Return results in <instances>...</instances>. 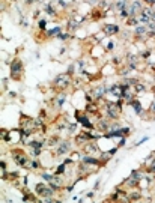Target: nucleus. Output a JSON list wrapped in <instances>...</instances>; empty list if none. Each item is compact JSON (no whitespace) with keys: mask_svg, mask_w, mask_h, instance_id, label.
Instances as JSON below:
<instances>
[{"mask_svg":"<svg viewBox=\"0 0 155 203\" xmlns=\"http://www.w3.org/2000/svg\"><path fill=\"white\" fill-rule=\"evenodd\" d=\"M125 23H127L128 27H136V26H139V24H140L139 15H137V17H130V18H127V20H125Z\"/></svg>","mask_w":155,"mask_h":203,"instance_id":"obj_14","label":"nucleus"},{"mask_svg":"<svg viewBox=\"0 0 155 203\" xmlns=\"http://www.w3.org/2000/svg\"><path fill=\"white\" fill-rule=\"evenodd\" d=\"M72 81H74V78H72L71 74H59V75L54 77L53 80V87L57 90V92H66L71 86H72Z\"/></svg>","mask_w":155,"mask_h":203,"instance_id":"obj_1","label":"nucleus"},{"mask_svg":"<svg viewBox=\"0 0 155 203\" xmlns=\"http://www.w3.org/2000/svg\"><path fill=\"white\" fill-rule=\"evenodd\" d=\"M113 50H115V42L110 41L108 44H107V51H113Z\"/></svg>","mask_w":155,"mask_h":203,"instance_id":"obj_22","label":"nucleus"},{"mask_svg":"<svg viewBox=\"0 0 155 203\" xmlns=\"http://www.w3.org/2000/svg\"><path fill=\"white\" fill-rule=\"evenodd\" d=\"M65 101H66V92H59L54 97V105L57 109H62V105H63Z\"/></svg>","mask_w":155,"mask_h":203,"instance_id":"obj_11","label":"nucleus"},{"mask_svg":"<svg viewBox=\"0 0 155 203\" xmlns=\"http://www.w3.org/2000/svg\"><path fill=\"white\" fill-rule=\"evenodd\" d=\"M9 77L15 81H21L23 74H24V66H23V60L20 57H14L9 63Z\"/></svg>","mask_w":155,"mask_h":203,"instance_id":"obj_2","label":"nucleus"},{"mask_svg":"<svg viewBox=\"0 0 155 203\" xmlns=\"http://www.w3.org/2000/svg\"><path fill=\"white\" fill-rule=\"evenodd\" d=\"M65 172H66V164L65 163H62V164H59L56 168H54V175H65Z\"/></svg>","mask_w":155,"mask_h":203,"instance_id":"obj_15","label":"nucleus"},{"mask_svg":"<svg viewBox=\"0 0 155 203\" xmlns=\"http://www.w3.org/2000/svg\"><path fill=\"white\" fill-rule=\"evenodd\" d=\"M71 38H72V33H69V32H66V33H60V35L57 36L59 41H68V39H71Z\"/></svg>","mask_w":155,"mask_h":203,"instance_id":"obj_18","label":"nucleus"},{"mask_svg":"<svg viewBox=\"0 0 155 203\" xmlns=\"http://www.w3.org/2000/svg\"><path fill=\"white\" fill-rule=\"evenodd\" d=\"M38 27H39L41 32H47V20H39Z\"/></svg>","mask_w":155,"mask_h":203,"instance_id":"obj_19","label":"nucleus"},{"mask_svg":"<svg viewBox=\"0 0 155 203\" xmlns=\"http://www.w3.org/2000/svg\"><path fill=\"white\" fill-rule=\"evenodd\" d=\"M11 155H12V158H14V163H15L18 167H21V168H23V166L26 164V161L30 158V156H27V154H26L24 151H21L20 147L11 149Z\"/></svg>","mask_w":155,"mask_h":203,"instance_id":"obj_5","label":"nucleus"},{"mask_svg":"<svg viewBox=\"0 0 155 203\" xmlns=\"http://www.w3.org/2000/svg\"><path fill=\"white\" fill-rule=\"evenodd\" d=\"M71 152H72L71 140H60V143L54 147L53 155L54 156H60V155H65V154H71Z\"/></svg>","mask_w":155,"mask_h":203,"instance_id":"obj_7","label":"nucleus"},{"mask_svg":"<svg viewBox=\"0 0 155 203\" xmlns=\"http://www.w3.org/2000/svg\"><path fill=\"white\" fill-rule=\"evenodd\" d=\"M122 101L123 99H119V101H107L106 102V114L108 119L111 121H118L120 114H122Z\"/></svg>","mask_w":155,"mask_h":203,"instance_id":"obj_3","label":"nucleus"},{"mask_svg":"<svg viewBox=\"0 0 155 203\" xmlns=\"http://www.w3.org/2000/svg\"><path fill=\"white\" fill-rule=\"evenodd\" d=\"M69 158H71L74 163H77V161H81V154H80L78 151H75V152H71V154H69Z\"/></svg>","mask_w":155,"mask_h":203,"instance_id":"obj_17","label":"nucleus"},{"mask_svg":"<svg viewBox=\"0 0 155 203\" xmlns=\"http://www.w3.org/2000/svg\"><path fill=\"white\" fill-rule=\"evenodd\" d=\"M101 182H102L101 179H98V180H97V184H95V187H94V190H95V191H97V190H98V188L101 187Z\"/></svg>","mask_w":155,"mask_h":203,"instance_id":"obj_26","label":"nucleus"},{"mask_svg":"<svg viewBox=\"0 0 155 203\" xmlns=\"http://www.w3.org/2000/svg\"><path fill=\"white\" fill-rule=\"evenodd\" d=\"M146 140H149V137H148V135H146V137H143V138H142V140H139V142H137L136 144H134L132 147H137V146H140L142 143H144V142H146Z\"/></svg>","mask_w":155,"mask_h":203,"instance_id":"obj_21","label":"nucleus"},{"mask_svg":"<svg viewBox=\"0 0 155 203\" xmlns=\"http://www.w3.org/2000/svg\"><path fill=\"white\" fill-rule=\"evenodd\" d=\"M128 197H130L131 202H140V200H143V194H142L140 188H131V190H128Z\"/></svg>","mask_w":155,"mask_h":203,"instance_id":"obj_10","label":"nucleus"},{"mask_svg":"<svg viewBox=\"0 0 155 203\" xmlns=\"http://www.w3.org/2000/svg\"><path fill=\"white\" fill-rule=\"evenodd\" d=\"M60 33H62V27L60 26H56V27H53L51 30H47L45 32V36L47 38H57Z\"/></svg>","mask_w":155,"mask_h":203,"instance_id":"obj_13","label":"nucleus"},{"mask_svg":"<svg viewBox=\"0 0 155 203\" xmlns=\"http://www.w3.org/2000/svg\"><path fill=\"white\" fill-rule=\"evenodd\" d=\"M131 107H132V109H134V113H136L137 116H143V107H142V104H140V101L136 98V99H134L131 104H130Z\"/></svg>","mask_w":155,"mask_h":203,"instance_id":"obj_12","label":"nucleus"},{"mask_svg":"<svg viewBox=\"0 0 155 203\" xmlns=\"http://www.w3.org/2000/svg\"><path fill=\"white\" fill-rule=\"evenodd\" d=\"M41 0H26V5H33V3H39Z\"/></svg>","mask_w":155,"mask_h":203,"instance_id":"obj_25","label":"nucleus"},{"mask_svg":"<svg viewBox=\"0 0 155 203\" xmlns=\"http://www.w3.org/2000/svg\"><path fill=\"white\" fill-rule=\"evenodd\" d=\"M85 199H86V200H94V199H95V190H90V191H87V193H86V196H85Z\"/></svg>","mask_w":155,"mask_h":203,"instance_id":"obj_20","label":"nucleus"},{"mask_svg":"<svg viewBox=\"0 0 155 203\" xmlns=\"http://www.w3.org/2000/svg\"><path fill=\"white\" fill-rule=\"evenodd\" d=\"M101 32L104 33V36L111 38V36L120 33V27H119L118 24H104V26L101 27Z\"/></svg>","mask_w":155,"mask_h":203,"instance_id":"obj_9","label":"nucleus"},{"mask_svg":"<svg viewBox=\"0 0 155 203\" xmlns=\"http://www.w3.org/2000/svg\"><path fill=\"white\" fill-rule=\"evenodd\" d=\"M143 2L146 3L148 6H154V5H155V0H143Z\"/></svg>","mask_w":155,"mask_h":203,"instance_id":"obj_24","label":"nucleus"},{"mask_svg":"<svg viewBox=\"0 0 155 203\" xmlns=\"http://www.w3.org/2000/svg\"><path fill=\"white\" fill-rule=\"evenodd\" d=\"M107 92H108V86H106V84H98V86L92 87L89 95H90L92 101H99V99H104Z\"/></svg>","mask_w":155,"mask_h":203,"instance_id":"obj_4","label":"nucleus"},{"mask_svg":"<svg viewBox=\"0 0 155 203\" xmlns=\"http://www.w3.org/2000/svg\"><path fill=\"white\" fill-rule=\"evenodd\" d=\"M81 152L87 154V155H95V156H99L102 154L99 146H98V143H97V140H90L86 144H83V146H81Z\"/></svg>","mask_w":155,"mask_h":203,"instance_id":"obj_6","label":"nucleus"},{"mask_svg":"<svg viewBox=\"0 0 155 203\" xmlns=\"http://www.w3.org/2000/svg\"><path fill=\"white\" fill-rule=\"evenodd\" d=\"M75 121L78 122V125H81L83 128H86V130H94L95 128V125L89 121V117L86 114H81L78 110H75Z\"/></svg>","mask_w":155,"mask_h":203,"instance_id":"obj_8","label":"nucleus"},{"mask_svg":"<svg viewBox=\"0 0 155 203\" xmlns=\"http://www.w3.org/2000/svg\"><path fill=\"white\" fill-rule=\"evenodd\" d=\"M39 175L45 182H50V180H53V178H54V173H48V172H41Z\"/></svg>","mask_w":155,"mask_h":203,"instance_id":"obj_16","label":"nucleus"},{"mask_svg":"<svg viewBox=\"0 0 155 203\" xmlns=\"http://www.w3.org/2000/svg\"><path fill=\"white\" fill-rule=\"evenodd\" d=\"M125 143H127V137H120V140H119V143H118V147H122Z\"/></svg>","mask_w":155,"mask_h":203,"instance_id":"obj_23","label":"nucleus"}]
</instances>
